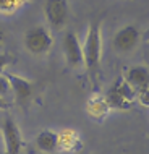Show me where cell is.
I'll return each mask as SVG.
<instances>
[{
  "label": "cell",
  "mask_w": 149,
  "mask_h": 154,
  "mask_svg": "<svg viewBox=\"0 0 149 154\" xmlns=\"http://www.w3.org/2000/svg\"><path fill=\"white\" fill-rule=\"evenodd\" d=\"M83 55H84V65L88 68L89 75L96 81L97 70L102 59V32H101V23L91 21L86 34V42L83 47Z\"/></svg>",
  "instance_id": "cell-1"
},
{
  "label": "cell",
  "mask_w": 149,
  "mask_h": 154,
  "mask_svg": "<svg viewBox=\"0 0 149 154\" xmlns=\"http://www.w3.org/2000/svg\"><path fill=\"white\" fill-rule=\"evenodd\" d=\"M105 101L110 109L128 110L136 101V91L128 85L123 76H118L107 91Z\"/></svg>",
  "instance_id": "cell-2"
},
{
  "label": "cell",
  "mask_w": 149,
  "mask_h": 154,
  "mask_svg": "<svg viewBox=\"0 0 149 154\" xmlns=\"http://www.w3.org/2000/svg\"><path fill=\"white\" fill-rule=\"evenodd\" d=\"M53 37L45 26H34L24 32V47L32 55H44L52 49Z\"/></svg>",
  "instance_id": "cell-3"
},
{
  "label": "cell",
  "mask_w": 149,
  "mask_h": 154,
  "mask_svg": "<svg viewBox=\"0 0 149 154\" xmlns=\"http://www.w3.org/2000/svg\"><path fill=\"white\" fill-rule=\"evenodd\" d=\"M63 54H65V60H67V65L70 68L76 70L81 68L84 65V55H83V45L78 39V36L74 32L68 31L65 32L63 36Z\"/></svg>",
  "instance_id": "cell-4"
},
{
  "label": "cell",
  "mask_w": 149,
  "mask_h": 154,
  "mask_svg": "<svg viewBox=\"0 0 149 154\" xmlns=\"http://www.w3.org/2000/svg\"><path fill=\"white\" fill-rule=\"evenodd\" d=\"M139 39H141V32H139L138 26L135 24H126V26L120 28L114 36V49L117 52H130L138 45Z\"/></svg>",
  "instance_id": "cell-5"
},
{
  "label": "cell",
  "mask_w": 149,
  "mask_h": 154,
  "mask_svg": "<svg viewBox=\"0 0 149 154\" xmlns=\"http://www.w3.org/2000/svg\"><path fill=\"white\" fill-rule=\"evenodd\" d=\"M45 18L55 29H62L68 21V2L67 0H45Z\"/></svg>",
  "instance_id": "cell-6"
},
{
  "label": "cell",
  "mask_w": 149,
  "mask_h": 154,
  "mask_svg": "<svg viewBox=\"0 0 149 154\" xmlns=\"http://www.w3.org/2000/svg\"><path fill=\"white\" fill-rule=\"evenodd\" d=\"M2 135L5 141V154H20L24 146L23 143V135L20 131L18 125L15 120L7 119L2 123Z\"/></svg>",
  "instance_id": "cell-7"
},
{
  "label": "cell",
  "mask_w": 149,
  "mask_h": 154,
  "mask_svg": "<svg viewBox=\"0 0 149 154\" xmlns=\"http://www.w3.org/2000/svg\"><path fill=\"white\" fill-rule=\"evenodd\" d=\"M5 78L10 85V91H13L16 102L26 104L32 97V83L28 81L26 78L18 76L15 73H5Z\"/></svg>",
  "instance_id": "cell-8"
},
{
  "label": "cell",
  "mask_w": 149,
  "mask_h": 154,
  "mask_svg": "<svg viewBox=\"0 0 149 154\" xmlns=\"http://www.w3.org/2000/svg\"><path fill=\"white\" fill-rule=\"evenodd\" d=\"M125 80L136 93L143 91V89H147L149 88V68L144 65L131 66V68H128Z\"/></svg>",
  "instance_id": "cell-9"
},
{
  "label": "cell",
  "mask_w": 149,
  "mask_h": 154,
  "mask_svg": "<svg viewBox=\"0 0 149 154\" xmlns=\"http://www.w3.org/2000/svg\"><path fill=\"white\" fill-rule=\"evenodd\" d=\"M109 110H110V107L105 101V96L93 94L88 99V102H86V112L89 114V117H93L97 122H102L107 117Z\"/></svg>",
  "instance_id": "cell-10"
},
{
  "label": "cell",
  "mask_w": 149,
  "mask_h": 154,
  "mask_svg": "<svg viewBox=\"0 0 149 154\" xmlns=\"http://www.w3.org/2000/svg\"><path fill=\"white\" fill-rule=\"evenodd\" d=\"M83 148L81 136L76 130L71 128H65L59 133V149L67 152H76Z\"/></svg>",
  "instance_id": "cell-11"
},
{
  "label": "cell",
  "mask_w": 149,
  "mask_h": 154,
  "mask_svg": "<svg viewBox=\"0 0 149 154\" xmlns=\"http://www.w3.org/2000/svg\"><path fill=\"white\" fill-rule=\"evenodd\" d=\"M36 146L39 151L52 154L59 149V133L52 130H42L36 136Z\"/></svg>",
  "instance_id": "cell-12"
},
{
  "label": "cell",
  "mask_w": 149,
  "mask_h": 154,
  "mask_svg": "<svg viewBox=\"0 0 149 154\" xmlns=\"http://www.w3.org/2000/svg\"><path fill=\"white\" fill-rule=\"evenodd\" d=\"M28 0H0V15H13L21 10Z\"/></svg>",
  "instance_id": "cell-13"
},
{
  "label": "cell",
  "mask_w": 149,
  "mask_h": 154,
  "mask_svg": "<svg viewBox=\"0 0 149 154\" xmlns=\"http://www.w3.org/2000/svg\"><path fill=\"white\" fill-rule=\"evenodd\" d=\"M136 99L138 102L144 107H149V88L147 89H143V91H138L136 93Z\"/></svg>",
  "instance_id": "cell-14"
},
{
  "label": "cell",
  "mask_w": 149,
  "mask_h": 154,
  "mask_svg": "<svg viewBox=\"0 0 149 154\" xmlns=\"http://www.w3.org/2000/svg\"><path fill=\"white\" fill-rule=\"evenodd\" d=\"M10 91V85H8V80L5 78V75H0V96L5 97V94Z\"/></svg>",
  "instance_id": "cell-15"
},
{
  "label": "cell",
  "mask_w": 149,
  "mask_h": 154,
  "mask_svg": "<svg viewBox=\"0 0 149 154\" xmlns=\"http://www.w3.org/2000/svg\"><path fill=\"white\" fill-rule=\"evenodd\" d=\"M8 63H10V55H8L7 52H2L0 54V73L7 68Z\"/></svg>",
  "instance_id": "cell-16"
},
{
  "label": "cell",
  "mask_w": 149,
  "mask_h": 154,
  "mask_svg": "<svg viewBox=\"0 0 149 154\" xmlns=\"http://www.w3.org/2000/svg\"><path fill=\"white\" fill-rule=\"evenodd\" d=\"M7 109H10V102L3 96H0V110H7Z\"/></svg>",
  "instance_id": "cell-17"
},
{
  "label": "cell",
  "mask_w": 149,
  "mask_h": 154,
  "mask_svg": "<svg viewBox=\"0 0 149 154\" xmlns=\"http://www.w3.org/2000/svg\"><path fill=\"white\" fill-rule=\"evenodd\" d=\"M5 39H7V34H5V31H3L2 28H0V45L5 42Z\"/></svg>",
  "instance_id": "cell-18"
},
{
  "label": "cell",
  "mask_w": 149,
  "mask_h": 154,
  "mask_svg": "<svg viewBox=\"0 0 149 154\" xmlns=\"http://www.w3.org/2000/svg\"><path fill=\"white\" fill-rule=\"evenodd\" d=\"M143 39L146 41V42H149V29L144 31V34H143Z\"/></svg>",
  "instance_id": "cell-19"
},
{
  "label": "cell",
  "mask_w": 149,
  "mask_h": 154,
  "mask_svg": "<svg viewBox=\"0 0 149 154\" xmlns=\"http://www.w3.org/2000/svg\"><path fill=\"white\" fill-rule=\"evenodd\" d=\"M147 57H149V54H147Z\"/></svg>",
  "instance_id": "cell-20"
}]
</instances>
